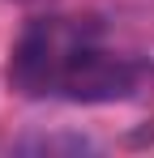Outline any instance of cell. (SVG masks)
<instances>
[{"label": "cell", "instance_id": "1", "mask_svg": "<svg viewBox=\"0 0 154 158\" xmlns=\"http://www.w3.org/2000/svg\"><path fill=\"white\" fill-rule=\"evenodd\" d=\"M9 85L22 98L120 103L137 94L141 64L111 52L90 17H39L13 43Z\"/></svg>", "mask_w": 154, "mask_h": 158}]
</instances>
